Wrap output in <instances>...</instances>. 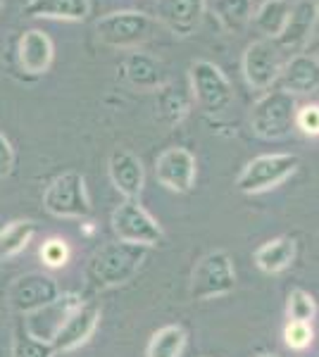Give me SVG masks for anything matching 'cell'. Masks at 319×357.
Instances as JSON below:
<instances>
[{
  "instance_id": "1",
  "label": "cell",
  "mask_w": 319,
  "mask_h": 357,
  "mask_svg": "<svg viewBox=\"0 0 319 357\" xmlns=\"http://www.w3.org/2000/svg\"><path fill=\"white\" fill-rule=\"evenodd\" d=\"M148 248L131 245L124 241H112L103 243L91 255L86 276L96 289H114V286L129 284L133 276L138 274L141 264L146 262Z\"/></svg>"
},
{
  "instance_id": "2",
  "label": "cell",
  "mask_w": 319,
  "mask_h": 357,
  "mask_svg": "<svg viewBox=\"0 0 319 357\" xmlns=\"http://www.w3.org/2000/svg\"><path fill=\"white\" fill-rule=\"evenodd\" d=\"M295 110H298L295 96L283 89H272L255 100L248 124L253 134L262 141H281L295 129Z\"/></svg>"
},
{
  "instance_id": "3",
  "label": "cell",
  "mask_w": 319,
  "mask_h": 357,
  "mask_svg": "<svg viewBox=\"0 0 319 357\" xmlns=\"http://www.w3.org/2000/svg\"><path fill=\"white\" fill-rule=\"evenodd\" d=\"M236 289V267L226 250H212L195 262L191 272L188 296L191 301H217Z\"/></svg>"
},
{
  "instance_id": "4",
  "label": "cell",
  "mask_w": 319,
  "mask_h": 357,
  "mask_svg": "<svg viewBox=\"0 0 319 357\" xmlns=\"http://www.w3.org/2000/svg\"><path fill=\"white\" fill-rule=\"evenodd\" d=\"M300 167V158L293 153H269L258 155L241 169L236 176V188L246 195H258L272 188L281 186L286 178H291Z\"/></svg>"
},
{
  "instance_id": "5",
  "label": "cell",
  "mask_w": 319,
  "mask_h": 357,
  "mask_svg": "<svg viewBox=\"0 0 319 357\" xmlns=\"http://www.w3.org/2000/svg\"><path fill=\"white\" fill-rule=\"evenodd\" d=\"M43 207L60 220H86L91 215V198L86 178L79 172H62L43 191Z\"/></svg>"
},
{
  "instance_id": "6",
  "label": "cell",
  "mask_w": 319,
  "mask_h": 357,
  "mask_svg": "<svg viewBox=\"0 0 319 357\" xmlns=\"http://www.w3.org/2000/svg\"><path fill=\"white\" fill-rule=\"evenodd\" d=\"M153 17L138 10H117L96 22V36L110 48H136L153 36Z\"/></svg>"
},
{
  "instance_id": "7",
  "label": "cell",
  "mask_w": 319,
  "mask_h": 357,
  "mask_svg": "<svg viewBox=\"0 0 319 357\" xmlns=\"http://www.w3.org/2000/svg\"><path fill=\"white\" fill-rule=\"evenodd\" d=\"M191 93L200 110L207 114H219L234 102V89L229 77L210 60H195L188 69Z\"/></svg>"
},
{
  "instance_id": "8",
  "label": "cell",
  "mask_w": 319,
  "mask_h": 357,
  "mask_svg": "<svg viewBox=\"0 0 319 357\" xmlns=\"http://www.w3.org/2000/svg\"><path fill=\"white\" fill-rule=\"evenodd\" d=\"M112 231L117 241L141 248H153L162 243L165 231L153 215L138 200H121L112 210Z\"/></svg>"
},
{
  "instance_id": "9",
  "label": "cell",
  "mask_w": 319,
  "mask_h": 357,
  "mask_svg": "<svg viewBox=\"0 0 319 357\" xmlns=\"http://www.w3.org/2000/svg\"><path fill=\"white\" fill-rule=\"evenodd\" d=\"M283 69V53L272 38L253 41L243 53V77L255 91H269L279 82Z\"/></svg>"
},
{
  "instance_id": "10",
  "label": "cell",
  "mask_w": 319,
  "mask_h": 357,
  "mask_svg": "<svg viewBox=\"0 0 319 357\" xmlns=\"http://www.w3.org/2000/svg\"><path fill=\"white\" fill-rule=\"evenodd\" d=\"M84 305L79 293H60L53 303L24 314V331L36 341L53 343L65 321Z\"/></svg>"
},
{
  "instance_id": "11",
  "label": "cell",
  "mask_w": 319,
  "mask_h": 357,
  "mask_svg": "<svg viewBox=\"0 0 319 357\" xmlns=\"http://www.w3.org/2000/svg\"><path fill=\"white\" fill-rule=\"evenodd\" d=\"M198 176V162L188 148L172 146L155 160V178L172 193H191Z\"/></svg>"
},
{
  "instance_id": "12",
  "label": "cell",
  "mask_w": 319,
  "mask_h": 357,
  "mask_svg": "<svg viewBox=\"0 0 319 357\" xmlns=\"http://www.w3.org/2000/svg\"><path fill=\"white\" fill-rule=\"evenodd\" d=\"M60 296V286L53 276L40 274V272H29L22 274L10 284L8 289V305L15 312L29 314L34 310L43 307V305L53 303Z\"/></svg>"
},
{
  "instance_id": "13",
  "label": "cell",
  "mask_w": 319,
  "mask_h": 357,
  "mask_svg": "<svg viewBox=\"0 0 319 357\" xmlns=\"http://www.w3.org/2000/svg\"><path fill=\"white\" fill-rule=\"evenodd\" d=\"M319 22V3L317 0H293L291 15L286 20V26L274 43L279 45L281 53H303L305 45L310 43L312 33L317 31Z\"/></svg>"
},
{
  "instance_id": "14",
  "label": "cell",
  "mask_w": 319,
  "mask_h": 357,
  "mask_svg": "<svg viewBox=\"0 0 319 357\" xmlns=\"http://www.w3.org/2000/svg\"><path fill=\"white\" fill-rule=\"evenodd\" d=\"M15 57L22 72L31 74V77H40V74H45L50 65H53L55 45L45 31H40V29H27L17 38Z\"/></svg>"
},
{
  "instance_id": "15",
  "label": "cell",
  "mask_w": 319,
  "mask_h": 357,
  "mask_svg": "<svg viewBox=\"0 0 319 357\" xmlns=\"http://www.w3.org/2000/svg\"><path fill=\"white\" fill-rule=\"evenodd\" d=\"M107 174L112 186L124 195V200L141 198L143 186H146V169L136 153L126 151V148H117L110 153Z\"/></svg>"
},
{
  "instance_id": "16",
  "label": "cell",
  "mask_w": 319,
  "mask_h": 357,
  "mask_svg": "<svg viewBox=\"0 0 319 357\" xmlns=\"http://www.w3.org/2000/svg\"><path fill=\"white\" fill-rule=\"evenodd\" d=\"M155 15L174 36L188 38L202 24L205 0H158Z\"/></svg>"
},
{
  "instance_id": "17",
  "label": "cell",
  "mask_w": 319,
  "mask_h": 357,
  "mask_svg": "<svg viewBox=\"0 0 319 357\" xmlns=\"http://www.w3.org/2000/svg\"><path fill=\"white\" fill-rule=\"evenodd\" d=\"M98 321H101V310H98V305L84 303L77 312L65 321V326H62L60 333L55 336V341H53L55 353H72V350H79L81 345H86L91 341V336L96 333Z\"/></svg>"
},
{
  "instance_id": "18",
  "label": "cell",
  "mask_w": 319,
  "mask_h": 357,
  "mask_svg": "<svg viewBox=\"0 0 319 357\" xmlns=\"http://www.w3.org/2000/svg\"><path fill=\"white\" fill-rule=\"evenodd\" d=\"M279 79L291 96H312L319 91V62L307 53H295L283 62Z\"/></svg>"
},
{
  "instance_id": "19",
  "label": "cell",
  "mask_w": 319,
  "mask_h": 357,
  "mask_svg": "<svg viewBox=\"0 0 319 357\" xmlns=\"http://www.w3.org/2000/svg\"><path fill=\"white\" fill-rule=\"evenodd\" d=\"M121 74L138 91H158L160 86H165V67L146 53L126 55Z\"/></svg>"
},
{
  "instance_id": "20",
  "label": "cell",
  "mask_w": 319,
  "mask_h": 357,
  "mask_svg": "<svg viewBox=\"0 0 319 357\" xmlns=\"http://www.w3.org/2000/svg\"><path fill=\"white\" fill-rule=\"evenodd\" d=\"M295 260V238L293 236H276V238L265 241L255 250L253 262L260 272L265 274H281Z\"/></svg>"
},
{
  "instance_id": "21",
  "label": "cell",
  "mask_w": 319,
  "mask_h": 357,
  "mask_svg": "<svg viewBox=\"0 0 319 357\" xmlns=\"http://www.w3.org/2000/svg\"><path fill=\"white\" fill-rule=\"evenodd\" d=\"M24 15L36 20L84 22L91 15V0H27Z\"/></svg>"
},
{
  "instance_id": "22",
  "label": "cell",
  "mask_w": 319,
  "mask_h": 357,
  "mask_svg": "<svg viewBox=\"0 0 319 357\" xmlns=\"http://www.w3.org/2000/svg\"><path fill=\"white\" fill-rule=\"evenodd\" d=\"M291 8H293V0H262V5L253 13L255 29L260 33H265V38L274 41L283 31V26H286Z\"/></svg>"
},
{
  "instance_id": "23",
  "label": "cell",
  "mask_w": 319,
  "mask_h": 357,
  "mask_svg": "<svg viewBox=\"0 0 319 357\" xmlns=\"http://www.w3.org/2000/svg\"><path fill=\"white\" fill-rule=\"evenodd\" d=\"M188 343V333L181 324H167L150 336L146 357H181Z\"/></svg>"
},
{
  "instance_id": "24",
  "label": "cell",
  "mask_w": 319,
  "mask_h": 357,
  "mask_svg": "<svg viewBox=\"0 0 319 357\" xmlns=\"http://www.w3.org/2000/svg\"><path fill=\"white\" fill-rule=\"evenodd\" d=\"M36 234V224L31 220H15L0 229V262H8L27 250Z\"/></svg>"
},
{
  "instance_id": "25",
  "label": "cell",
  "mask_w": 319,
  "mask_h": 357,
  "mask_svg": "<svg viewBox=\"0 0 319 357\" xmlns=\"http://www.w3.org/2000/svg\"><path fill=\"white\" fill-rule=\"evenodd\" d=\"M214 15L229 33H241L253 22V0H214Z\"/></svg>"
},
{
  "instance_id": "26",
  "label": "cell",
  "mask_w": 319,
  "mask_h": 357,
  "mask_svg": "<svg viewBox=\"0 0 319 357\" xmlns=\"http://www.w3.org/2000/svg\"><path fill=\"white\" fill-rule=\"evenodd\" d=\"M158 112L167 124L174 126L188 114V100L179 89H172V86L165 84L158 89Z\"/></svg>"
},
{
  "instance_id": "27",
  "label": "cell",
  "mask_w": 319,
  "mask_h": 357,
  "mask_svg": "<svg viewBox=\"0 0 319 357\" xmlns=\"http://www.w3.org/2000/svg\"><path fill=\"white\" fill-rule=\"evenodd\" d=\"M286 317L288 321H307L312 324L317 317V301L305 289H293L286 298Z\"/></svg>"
},
{
  "instance_id": "28",
  "label": "cell",
  "mask_w": 319,
  "mask_h": 357,
  "mask_svg": "<svg viewBox=\"0 0 319 357\" xmlns=\"http://www.w3.org/2000/svg\"><path fill=\"white\" fill-rule=\"evenodd\" d=\"M38 257H40V262H43L45 267L60 269V267H65V264L69 262L72 250H69V243L65 238H60V236H50V238H45L43 245H40Z\"/></svg>"
},
{
  "instance_id": "29",
  "label": "cell",
  "mask_w": 319,
  "mask_h": 357,
  "mask_svg": "<svg viewBox=\"0 0 319 357\" xmlns=\"http://www.w3.org/2000/svg\"><path fill=\"white\" fill-rule=\"evenodd\" d=\"M283 343L293 353H303L315 343V326L307 321H286L283 326Z\"/></svg>"
},
{
  "instance_id": "30",
  "label": "cell",
  "mask_w": 319,
  "mask_h": 357,
  "mask_svg": "<svg viewBox=\"0 0 319 357\" xmlns=\"http://www.w3.org/2000/svg\"><path fill=\"white\" fill-rule=\"evenodd\" d=\"M53 343H43L31 338L24 329H20L13 338V357H53Z\"/></svg>"
},
{
  "instance_id": "31",
  "label": "cell",
  "mask_w": 319,
  "mask_h": 357,
  "mask_svg": "<svg viewBox=\"0 0 319 357\" xmlns=\"http://www.w3.org/2000/svg\"><path fill=\"white\" fill-rule=\"evenodd\" d=\"M295 129L310 138L319 136V102L298 105V110H295Z\"/></svg>"
},
{
  "instance_id": "32",
  "label": "cell",
  "mask_w": 319,
  "mask_h": 357,
  "mask_svg": "<svg viewBox=\"0 0 319 357\" xmlns=\"http://www.w3.org/2000/svg\"><path fill=\"white\" fill-rule=\"evenodd\" d=\"M15 167V148L10 143V138L0 131V181L13 172Z\"/></svg>"
},
{
  "instance_id": "33",
  "label": "cell",
  "mask_w": 319,
  "mask_h": 357,
  "mask_svg": "<svg viewBox=\"0 0 319 357\" xmlns=\"http://www.w3.org/2000/svg\"><path fill=\"white\" fill-rule=\"evenodd\" d=\"M303 53L312 55V57H315V60L319 62V31H315V33H312L310 43L305 45V50H303Z\"/></svg>"
},
{
  "instance_id": "34",
  "label": "cell",
  "mask_w": 319,
  "mask_h": 357,
  "mask_svg": "<svg viewBox=\"0 0 319 357\" xmlns=\"http://www.w3.org/2000/svg\"><path fill=\"white\" fill-rule=\"evenodd\" d=\"M258 357H281V355H276V353H262V355H258Z\"/></svg>"
},
{
  "instance_id": "35",
  "label": "cell",
  "mask_w": 319,
  "mask_h": 357,
  "mask_svg": "<svg viewBox=\"0 0 319 357\" xmlns=\"http://www.w3.org/2000/svg\"><path fill=\"white\" fill-rule=\"evenodd\" d=\"M0 8H3V0H0Z\"/></svg>"
}]
</instances>
